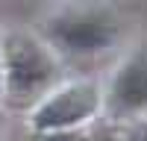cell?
Wrapping results in <instances>:
<instances>
[{"label": "cell", "instance_id": "277c9868", "mask_svg": "<svg viewBox=\"0 0 147 141\" xmlns=\"http://www.w3.org/2000/svg\"><path fill=\"white\" fill-rule=\"evenodd\" d=\"M112 106L121 115L138 112V109L147 106V47H141V50L121 68V74L115 77Z\"/></svg>", "mask_w": 147, "mask_h": 141}, {"label": "cell", "instance_id": "52a82bcc", "mask_svg": "<svg viewBox=\"0 0 147 141\" xmlns=\"http://www.w3.org/2000/svg\"><path fill=\"white\" fill-rule=\"evenodd\" d=\"M91 141H112V135H109V132H97Z\"/></svg>", "mask_w": 147, "mask_h": 141}, {"label": "cell", "instance_id": "6da1fadb", "mask_svg": "<svg viewBox=\"0 0 147 141\" xmlns=\"http://www.w3.org/2000/svg\"><path fill=\"white\" fill-rule=\"evenodd\" d=\"M6 70H9V88L15 94H32L53 77V59L44 53L32 38H12L6 47Z\"/></svg>", "mask_w": 147, "mask_h": 141}, {"label": "cell", "instance_id": "3957f363", "mask_svg": "<svg viewBox=\"0 0 147 141\" xmlns=\"http://www.w3.org/2000/svg\"><path fill=\"white\" fill-rule=\"evenodd\" d=\"M94 109H97V88L94 85H71L38 109L35 126H41V129L71 126V124L82 121V117H88Z\"/></svg>", "mask_w": 147, "mask_h": 141}, {"label": "cell", "instance_id": "8992f818", "mask_svg": "<svg viewBox=\"0 0 147 141\" xmlns=\"http://www.w3.org/2000/svg\"><path fill=\"white\" fill-rule=\"evenodd\" d=\"M50 141H82V135H74V132H65V135H53Z\"/></svg>", "mask_w": 147, "mask_h": 141}, {"label": "cell", "instance_id": "ba28073f", "mask_svg": "<svg viewBox=\"0 0 147 141\" xmlns=\"http://www.w3.org/2000/svg\"><path fill=\"white\" fill-rule=\"evenodd\" d=\"M0 70H3V68H0Z\"/></svg>", "mask_w": 147, "mask_h": 141}, {"label": "cell", "instance_id": "5b68a950", "mask_svg": "<svg viewBox=\"0 0 147 141\" xmlns=\"http://www.w3.org/2000/svg\"><path fill=\"white\" fill-rule=\"evenodd\" d=\"M129 141H147V124H144V126H138L136 132L129 135Z\"/></svg>", "mask_w": 147, "mask_h": 141}, {"label": "cell", "instance_id": "7a4b0ae2", "mask_svg": "<svg viewBox=\"0 0 147 141\" xmlns=\"http://www.w3.org/2000/svg\"><path fill=\"white\" fill-rule=\"evenodd\" d=\"M53 38L65 44L68 50H100V47L112 44L115 38V21L109 15H65L53 21Z\"/></svg>", "mask_w": 147, "mask_h": 141}]
</instances>
